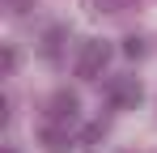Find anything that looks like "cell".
<instances>
[{
	"label": "cell",
	"mask_w": 157,
	"mask_h": 153,
	"mask_svg": "<svg viewBox=\"0 0 157 153\" xmlns=\"http://www.w3.org/2000/svg\"><path fill=\"white\" fill-rule=\"evenodd\" d=\"M106 64H110V47H106L102 38H89V43H81V51H77V76H85V81H94V76L102 73Z\"/></svg>",
	"instance_id": "obj_1"
},
{
	"label": "cell",
	"mask_w": 157,
	"mask_h": 153,
	"mask_svg": "<svg viewBox=\"0 0 157 153\" xmlns=\"http://www.w3.org/2000/svg\"><path fill=\"white\" fill-rule=\"evenodd\" d=\"M106 98H110V106H119V111H132V106H140L144 89H140L136 76H115V81L106 85Z\"/></svg>",
	"instance_id": "obj_2"
},
{
	"label": "cell",
	"mask_w": 157,
	"mask_h": 153,
	"mask_svg": "<svg viewBox=\"0 0 157 153\" xmlns=\"http://www.w3.org/2000/svg\"><path fill=\"white\" fill-rule=\"evenodd\" d=\"M77 94H68V89H59V94H55L51 98V124H72V119H77Z\"/></svg>",
	"instance_id": "obj_3"
},
{
	"label": "cell",
	"mask_w": 157,
	"mask_h": 153,
	"mask_svg": "<svg viewBox=\"0 0 157 153\" xmlns=\"http://www.w3.org/2000/svg\"><path fill=\"white\" fill-rule=\"evenodd\" d=\"M43 149H47V153H68V149H72V136H68L59 124H47V128H43Z\"/></svg>",
	"instance_id": "obj_4"
},
{
	"label": "cell",
	"mask_w": 157,
	"mask_h": 153,
	"mask_svg": "<svg viewBox=\"0 0 157 153\" xmlns=\"http://www.w3.org/2000/svg\"><path fill=\"white\" fill-rule=\"evenodd\" d=\"M59 43H64V26H51V30H47V38H43V55L55 60V55H59Z\"/></svg>",
	"instance_id": "obj_5"
},
{
	"label": "cell",
	"mask_w": 157,
	"mask_h": 153,
	"mask_svg": "<svg viewBox=\"0 0 157 153\" xmlns=\"http://www.w3.org/2000/svg\"><path fill=\"white\" fill-rule=\"evenodd\" d=\"M102 136H106L102 124H89L85 132H81V145H85V149H98V140H102Z\"/></svg>",
	"instance_id": "obj_6"
},
{
	"label": "cell",
	"mask_w": 157,
	"mask_h": 153,
	"mask_svg": "<svg viewBox=\"0 0 157 153\" xmlns=\"http://www.w3.org/2000/svg\"><path fill=\"white\" fill-rule=\"evenodd\" d=\"M123 55L140 60V55H144V38H140V34H128V38H123Z\"/></svg>",
	"instance_id": "obj_7"
},
{
	"label": "cell",
	"mask_w": 157,
	"mask_h": 153,
	"mask_svg": "<svg viewBox=\"0 0 157 153\" xmlns=\"http://www.w3.org/2000/svg\"><path fill=\"white\" fill-rule=\"evenodd\" d=\"M132 0H98V9H106V13H119V9H128Z\"/></svg>",
	"instance_id": "obj_8"
},
{
	"label": "cell",
	"mask_w": 157,
	"mask_h": 153,
	"mask_svg": "<svg viewBox=\"0 0 157 153\" xmlns=\"http://www.w3.org/2000/svg\"><path fill=\"white\" fill-rule=\"evenodd\" d=\"M13 68H17V51L4 47V73H13Z\"/></svg>",
	"instance_id": "obj_9"
}]
</instances>
